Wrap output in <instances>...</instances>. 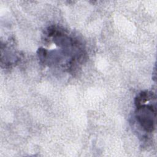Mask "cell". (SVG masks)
Returning a JSON list of instances; mask_svg holds the SVG:
<instances>
[{"instance_id": "cell-1", "label": "cell", "mask_w": 157, "mask_h": 157, "mask_svg": "<svg viewBox=\"0 0 157 157\" xmlns=\"http://www.w3.org/2000/svg\"><path fill=\"white\" fill-rule=\"evenodd\" d=\"M152 95L151 93L143 91L136 98V116L140 126L147 132H152L155 127L156 108L152 104H146V101Z\"/></svg>"}]
</instances>
